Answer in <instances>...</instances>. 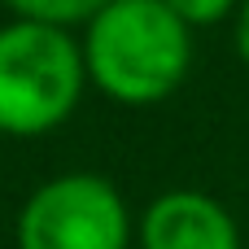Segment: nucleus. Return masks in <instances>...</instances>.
Returning <instances> with one entry per match:
<instances>
[{
	"instance_id": "1",
	"label": "nucleus",
	"mask_w": 249,
	"mask_h": 249,
	"mask_svg": "<svg viewBox=\"0 0 249 249\" xmlns=\"http://www.w3.org/2000/svg\"><path fill=\"white\" fill-rule=\"evenodd\" d=\"M193 61L188 26L162 0H109L88 22L83 66L96 88L123 105L166 101Z\"/></svg>"
},
{
	"instance_id": "2",
	"label": "nucleus",
	"mask_w": 249,
	"mask_h": 249,
	"mask_svg": "<svg viewBox=\"0 0 249 249\" xmlns=\"http://www.w3.org/2000/svg\"><path fill=\"white\" fill-rule=\"evenodd\" d=\"M83 74V48L70 39V31L22 18L0 26V131H53L79 105Z\"/></svg>"
},
{
	"instance_id": "3",
	"label": "nucleus",
	"mask_w": 249,
	"mask_h": 249,
	"mask_svg": "<svg viewBox=\"0 0 249 249\" xmlns=\"http://www.w3.org/2000/svg\"><path fill=\"white\" fill-rule=\"evenodd\" d=\"M127 206L101 175H57L18 214V249H127Z\"/></svg>"
},
{
	"instance_id": "4",
	"label": "nucleus",
	"mask_w": 249,
	"mask_h": 249,
	"mask_svg": "<svg viewBox=\"0 0 249 249\" xmlns=\"http://www.w3.org/2000/svg\"><path fill=\"white\" fill-rule=\"evenodd\" d=\"M140 245L144 249H241L232 214L193 188L162 193L140 223Z\"/></svg>"
},
{
	"instance_id": "5",
	"label": "nucleus",
	"mask_w": 249,
	"mask_h": 249,
	"mask_svg": "<svg viewBox=\"0 0 249 249\" xmlns=\"http://www.w3.org/2000/svg\"><path fill=\"white\" fill-rule=\"evenodd\" d=\"M22 22H44V26H70V22H92L109 0H4Z\"/></svg>"
},
{
	"instance_id": "6",
	"label": "nucleus",
	"mask_w": 249,
	"mask_h": 249,
	"mask_svg": "<svg viewBox=\"0 0 249 249\" xmlns=\"http://www.w3.org/2000/svg\"><path fill=\"white\" fill-rule=\"evenodd\" d=\"M184 26H210V22H223L232 13L236 0H162Z\"/></svg>"
},
{
	"instance_id": "7",
	"label": "nucleus",
	"mask_w": 249,
	"mask_h": 249,
	"mask_svg": "<svg viewBox=\"0 0 249 249\" xmlns=\"http://www.w3.org/2000/svg\"><path fill=\"white\" fill-rule=\"evenodd\" d=\"M236 48H241V57L249 66V0L241 4V18H236Z\"/></svg>"
}]
</instances>
